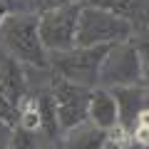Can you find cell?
<instances>
[{"label": "cell", "instance_id": "6da1fadb", "mask_svg": "<svg viewBox=\"0 0 149 149\" xmlns=\"http://www.w3.org/2000/svg\"><path fill=\"white\" fill-rule=\"evenodd\" d=\"M0 50L22 67H50V52L40 37V15L13 13L0 27Z\"/></svg>", "mask_w": 149, "mask_h": 149}, {"label": "cell", "instance_id": "7a4b0ae2", "mask_svg": "<svg viewBox=\"0 0 149 149\" xmlns=\"http://www.w3.org/2000/svg\"><path fill=\"white\" fill-rule=\"evenodd\" d=\"M134 25L124 17H117L102 8L82 5L77 22V47H97V45H119L134 37Z\"/></svg>", "mask_w": 149, "mask_h": 149}, {"label": "cell", "instance_id": "3957f363", "mask_svg": "<svg viewBox=\"0 0 149 149\" xmlns=\"http://www.w3.org/2000/svg\"><path fill=\"white\" fill-rule=\"evenodd\" d=\"M114 45H97V47H74L67 52H50V67L57 77L74 85L100 87V72L107 52Z\"/></svg>", "mask_w": 149, "mask_h": 149}, {"label": "cell", "instance_id": "277c9868", "mask_svg": "<svg viewBox=\"0 0 149 149\" xmlns=\"http://www.w3.org/2000/svg\"><path fill=\"white\" fill-rule=\"evenodd\" d=\"M82 5H65L40 15V37L47 52H67L77 47V22Z\"/></svg>", "mask_w": 149, "mask_h": 149}, {"label": "cell", "instance_id": "5b68a950", "mask_svg": "<svg viewBox=\"0 0 149 149\" xmlns=\"http://www.w3.org/2000/svg\"><path fill=\"white\" fill-rule=\"evenodd\" d=\"M50 95H52L55 104H57V119H60L62 134L87 122L92 87L74 85V82H67L55 74L52 82H50Z\"/></svg>", "mask_w": 149, "mask_h": 149}, {"label": "cell", "instance_id": "8992f818", "mask_svg": "<svg viewBox=\"0 0 149 149\" xmlns=\"http://www.w3.org/2000/svg\"><path fill=\"white\" fill-rule=\"evenodd\" d=\"M142 74H144V65L132 40L119 42L104 57V65L100 72V87L114 90V87H127V85H142Z\"/></svg>", "mask_w": 149, "mask_h": 149}, {"label": "cell", "instance_id": "52a82bcc", "mask_svg": "<svg viewBox=\"0 0 149 149\" xmlns=\"http://www.w3.org/2000/svg\"><path fill=\"white\" fill-rule=\"evenodd\" d=\"M87 122L104 129V132H109L112 127L119 124V107H117V100H114L112 90H107V87H95L92 90Z\"/></svg>", "mask_w": 149, "mask_h": 149}, {"label": "cell", "instance_id": "ba28073f", "mask_svg": "<svg viewBox=\"0 0 149 149\" xmlns=\"http://www.w3.org/2000/svg\"><path fill=\"white\" fill-rule=\"evenodd\" d=\"M114 100L119 107V124L132 129L137 117L147 109V87L144 85H127V87H114L112 90Z\"/></svg>", "mask_w": 149, "mask_h": 149}, {"label": "cell", "instance_id": "9c48e42d", "mask_svg": "<svg viewBox=\"0 0 149 149\" xmlns=\"http://www.w3.org/2000/svg\"><path fill=\"white\" fill-rule=\"evenodd\" d=\"M0 90L8 95V100L15 107H20L22 100L27 97V80H25V72H22V65L8 55L0 65Z\"/></svg>", "mask_w": 149, "mask_h": 149}, {"label": "cell", "instance_id": "30bf717a", "mask_svg": "<svg viewBox=\"0 0 149 149\" xmlns=\"http://www.w3.org/2000/svg\"><path fill=\"white\" fill-rule=\"evenodd\" d=\"M60 144H62V149H104L107 132L95 127V124H90V122H85L80 127L65 132Z\"/></svg>", "mask_w": 149, "mask_h": 149}, {"label": "cell", "instance_id": "8fae6325", "mask_svg": "<svg viewBox=\"0 0 149 149\" xmlns=\"http://www.w3.org/2000/svg\"><path fill=\"white\" fill-rule=\"evenodd\" d=\"M85 5L102 8L112 15L129 20L132 25H139L142 20H147V0H87Z\"/></svg>", "mask_w": 149, "mask_h": 149}, {"label": "cell", "instance_id": "7c38bea8", "mask_svg": "<svg viewBox=\"0 0 149 149\" xmlns=\"http://www.w3.org/2000/svg\"><path fill=\"white\" fill-rule=\"evenodd\" d=\"M40 132H30L25 127H13V134L8 139V147L10 149H42L40 144Z\"/></svg>", "mask_w": 149, "mask_h": 149}, {"label": "cell", "instance_id": "4fadbf2b", "mask_svg": "<svg viewBox=\"0 0 149 149\" xmlns=\"http://www.w3.org/2000/svg\"><path fill=\"white\" fill-rule=\"evenodd\" d=\"M132 45L137 47L139 57H142V65H144V67H149V27H142V30L134 32Z\"/></svg>", "mask_w": 149, "mask_h": 149}, {"label": "cell", "instance_id": "5bb4252c", "mask_svg": "<svg viewBox=\"0 0 149 149\" xmlns=\"http://www.w3.org/2000/svg\"><path fill=\"white\" fill-rule=\"evenodd\" d=\"M129 132H132V142L137 144V147L149 149V124H139V122H134Z\"/></svg>", "mask_w": 149, "mask_h": 149}, {"label": "cell", "instance_id": "9a60e30c", "mask_svg": "<svg viewBox=\"0 0 149 149\" xmlns=\"http://www.w3.org/2000/svg\"><path fill=\"white\" fill-rule=\"evenodd\" d=\"M87 0H40V15L45 10H55V8H65V5H85Z\"/></svg>", "mask_w": 149, "mask_h": 149}, {"label": "cell", "instance_id": "2e32d148", "mask_svg": "<svg viewBox=\"0 0 149 149\" xmlns=\"http://www.w3.org/2000/svg\"><path fill=\"white\" fill-rule=\"evenodd\" d=\"M8 15H13V13L8 10V5H5V3H0V27H3V22L8 20Z\"/></svg>", "mask_w": 149, "mask_h": 149}, {"label": "cell", "instance_id": "e0dca14e", "mask_svg": "<svg viewBox=\"0 0 149 149\" xmlns=\"http://www.w3.org/2000/svg\"><path fill=\"white\" fill-rule=\"evenodd\" d=\"M104 149H142V147H137V144H127V147H119V144H109V142H107V144H104Z\"/></svg>", "mask_w": 149, "mask_h": 149}, {"label": "cell", "instance_id": "ac0fdd59", "mask_svg": "<svg viewBox=\"0 0 149 149\" xmlns=\"http://www.w3.org/2000/svg\"><path fill=\"white\" fill-rule=\"evenodd\" d=\"M137 122H139V124H149V107H147V109H144L142 114L137 117Z\"/></svg>", "mask_w": 149, "mask_h": 149}, {"label": "cell", "instance_id": "d6986e66", "mask_svg": "<svg viewBox=\"0 0 149 149\" xmlns=\"http://www.w3.org/2000/svg\"><path fill=\"white\" fill-rule=\"evenodd\" d=\"M142 85L149 90V67H144V74H142Z\"/></svg>", "mask_w": 149, "mask_h": 149}, {"label": "cell", "instance_id": "ffe728a7", "mask_svg": "<svg viewBox=\"0 0 149 149\" xmlns=\"http://www.w3.org/2000/svg\"><path fill=\"white\" fill-rule=\"evenodd\" d=\"M45 149H62V144H60V142H50Z\"/></svg>", "mask_w": 149, "mask_h": 149}, {"label": "cell", "instance_id": "44dd1931", "mask_svg": "<svg viewBox=\"0 0 149 149\" xmlns=\"http://www.w3.org/2000/svg\"><path fill=\"white\" fill-rule=\"evenodd\" d=\"M0 149H10V147H8V142H0Z\"/></svg>", "mask_w": 149, "mask_h": 149}]
</instances>
